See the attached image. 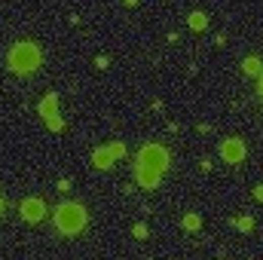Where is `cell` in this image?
Returning <instances> with one entry per match:
<instances>
[{
	"label": "cell",
	"instance_id": "obj_2",
	"mask_svg": "<svg viewBox=\"0 0 263 260\" xmlns=\"http://www.w3.org/2000/svg\"><path fill=\"white\" fill-rule=\"evenodd\" d=\"M52 224L61 236H77L86 230V224H89V211H86L83 202H61L52 214Z\"/></svg>",
	"mask_w": 263,
	"mask_h": 260
},
{
	"label": "cell",
	"instance_id": "obj_18",
	"mask_svg": "<svg viewBox=\"0 0 263 260\" xmlns=\"http://www.w3.org/2000/svg\"><path fill=\"white\" fill-rule=\"evenodd\" d=\"M257 92H260V98H263V77H260V86H257Z\"/></svg>",
	"mask_w": 263,
	"mask_h": 260
},
{
	"label": "cell",
	"instance_id": "obj_16",
	"mask_svg": "<svg viewBox=\"0 0 263 260\" xmlns=\"http://www.w3.org/2000/svg\"><path fill=\"white\" fill-rule=\"evenodd\" d=\"M58 190H61V193H67V190H70V181H67V178H61V181H58Z\"/></svg>",
	"mask_w": 263,
	"mask_h": 260
},
{
	"label": "cell",
	"instance_id": "obj_19",
	"mask_svg": "<svg viewBox=\"0 0 263 260\" xmlns=\"http://www.w3.org/2000/svg\"><path fill=\"white\" fill-rule=\"evenodd\" d=\"M135 4H138V0H126V7H135Z\"/></svg>",
	"mask_w": 263,
	"mask_h": 260
},
{
	"label": "cell",
	"instance_id": "obj_11",
	"mask_svg": "<svg viewBox=\"0 0 263 260\" xmlns=\"http://www.w3.org/2000/svg\"><path fill=\"white\" fill-rule=\"evenodd\" d=\"M181 227H184L187 233H196V230L202 227V217H199L196 211H190V214H184V220H181Z\"/></svg>",
	"mask_w": 263,
	"mask_h": 260
},
{
	"label": "cell",
	"instance_id": "obj_10",
	"mask_svg": "<svg viewBox=\"0 0 263 260\" xmlns=\"http://www.w3.org/2000/svg\"><path fill=\"white\" fill-rule=\"evenodd\" d=\"M187 25H190V31H205V28H208V16H205L202 10H196V13L187 16Z\"/></svg>",
	"mask_w": 263,
	"mask_h": 260
},
{
	"label": "cell",
	"instance_id": "obj_5",
	"mask_svg": "<svg viewBox=\"0 0 263 260\" xmlns=\"http://www.w3.org/2000/svg\"><path fill=\"white\" fill-rule=\"evenodd\" d=\"M220 159H223L227 165H239V162L245 159V144H242V138H223V141H220Z\"/></svg>",
	"mask_w": 263,
	"mask_h": 260
},
{
	"label": "cell",
	"instance_id": "obj_1",
	"mask_svg": "<svg viewBox=\"0 0 263 260\" xmlns=\"http://www.w3.org/2000/svg\"><path fill=\"white\" fill-rule=\"evenodd\" d=\"M40 61H43V52H40V46H37L34 40H19V43L7 52V67H10L13 73H19V77L34 73V70L40 67Z\"/></svg>",
	"mask_w": 263,
	"mask_h": 260
},
{
	"label": "cell",
	"instance_id": "obj_9",
	"mask_svg": "<svg viewBox=\"0 0 263 260\" xmlns=\"http://www.w3.org/2000/svg\"><path fill=\"white\" fill-rule=\"evenodd\" d=\"M242 73H245V77H257V73H263V61H260L257 55H248V58L242 61Z\"/></svg>",
	"mask_w": 263,
	"mask_h": 260
},
{
	"label": "cell",
	"instance_id": "obj_6",
	"mask_svg": "<svg viewBox=\"0 0 263 260\" xmlns=\"http://www.w3.org/2000/svg\"><path fill=\"white\" fill-rule=\"evenodd\" d=\"M19 214H22L25 224H40V220L46 217V202L37 199V196H31V199H25V202L19 205Z\"/></svg>",
	"mask_w": 263,
	"mask_h": 260
},
{
	"label": "cell",
	"instance_id": "obj_4",
	"mask_svg": "<svg viewBox=\"0 0 263 260\" xmlns=\"http://www.w3.org/2000/svg\"><path fill=\"white\" fill-rule=\"evenodd\" d=\"M120 156H126V144L114 141L110 147H98V150L92 153V165H95L98 171H104V168H110L114 159H120Z\"/></svg>",
	"mask_w": 263,
	"mask_h": 260
},
{
	"label": "cell",
	"instance_id": "obj_8",
	"mask_svg": "<svg viewBox=\"0 0 263 260\" xmlns=\"http://www.w3.org/2000/svg\"><path fill=\"white\" fill-rule=\"evenodd\" d=\"M52 114H58V92H49V95L40 101V117L46 120V117H52Z\"/></svg>",
	"mask_w": 263,
	"mask_h": 260
},
{
	"label": "cell",
	"instance_id": "obj_12",
	"mask_svg": "<svg viewBox=\"0 0 263 260\" xmlns=\"http://www.w3.org/2000/svg\"><path fill=\"white\" fill-rule=\"evenodd\" d=\"M46 126H49L52 132H61V129H64V120H61L58 114H52V117H46Z\"/></svg>",
	"mask_w": 263,
	"mask_h": 260
},
{
	"label": "cell",
	"instance_id": "obj_7",
	"mask_svg": "<svg viewBox=\"0 0 263 260\" xmlns=\"http://www.w3.org/2000/svg\"><path fill=\"white\" fill-rule=\"evenodd\" d=\"M135 181H138V187H141V190H156V187H159V181H162V171H156V168H150V165H138V162H135Z\"/></svg>",
	"mask_w": 263,
	"mask_h": 260
},
{
	"label": "cell",
	"instance_id": "obj_15",
	"mask_svg": "<svg viewBox=\"0 0 263 260\" xmlns=\"http://www.w3.org/2000/svg\"><path fill=\"white\" fill-rule=\"evenodd\" d=\"M107 64H110L107 55H98V58H95V67H98V70H107Z\"/></svg>",
	"mask_w": 263,
	"mask_h": 260
},
{
	"label": "cell",
	"instance_id": "obj_17",
	"mask_svg": "<svg viewBox=\"0 0 263 260\" xmlns=\"http://www.w3.org/2000/svg\"><path fill=\"white\" fill-rule=\"evenodd\" d=\"M254 199H257V202H263V184H257V187H254Z\"/></svg>",
	"mask_w": 263,
	"mask_h": 260
},
{
	"label": "cell",
	"instance_id": "obj_13",
	"mask_svg": "<svg viewBox=\"0 0 263 260\" xmlns=\"http://www.w3.org/2000/svg\"><path fill=\"white\" fill-rule=\"evenodd\" d=\"M236 224H239V230H242V233H251V230H254V217H251V214H245V217H239Z\"/></svg>",
	"mask_w": 263,
	"mask_h": 260
},
{
	"label": "cell",
	"instance_id": "obj_14",
	"mask_svg": "<svg viewBox=\"0 0 263 260\" xmlns=\"http://www.w3.org/2000/svg\"><path fill=\"white\" fill-rule=\"evenodd\" d=\"M132 236L135 239H147V224H135L132 227Z\"/></svg>",
	"mask_w": 263,
	"mask_h": 260
},
{
	"label": "cell",
	"instance_id": "obj_20",
	"mask_svg": "<svg viewBox=\"0 0 263 260\" xmlns=\"http://www.w3.org/2000/svg\"><path fill=\"white\" fill-rule=\"evenodd\" d=\"M0 214H4V199H0Z\"/></svg>",
	"mask_w": 263,
	"mask_h": 260
},
{
	"label": "cell",
	"instance_id": "obj_3",
	"mask_svg": "<svg viewBox=\"0 0 263 260\" xmlns=\"http://www.w3.org/2000/svg\"><path fill=\"white\" fill-rule=\"evenodd\" d=\"M168 150L162 147V144H144L141 150H138V165H150V168H156V171H162L165 175V168H168Z\"/></svg>",
	"mask_w": 263,
	"mask_h": 260
}]
</instances>
